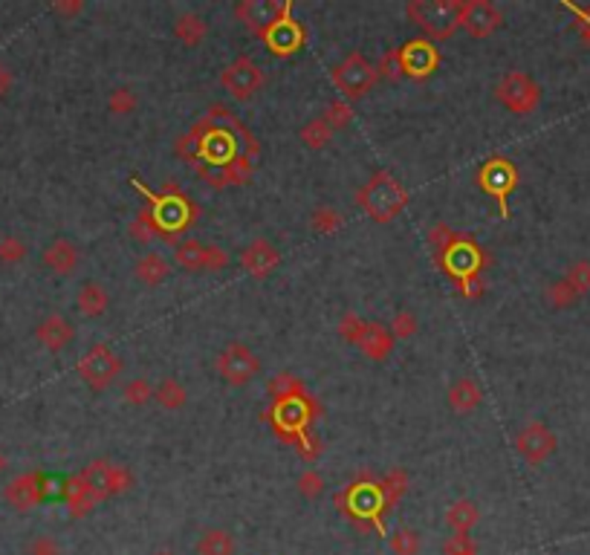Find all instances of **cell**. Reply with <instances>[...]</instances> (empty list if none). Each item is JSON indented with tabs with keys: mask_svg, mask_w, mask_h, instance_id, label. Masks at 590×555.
<instances>
[{
	"mask_svg": "<svg viewBox=\"0 0 590 555\" xmlns=\"http://www.w3.org/2000/svg\"><path fill=\"white\" fill-rule=\"evenodd\" d=\"M197 142V165L194 168H220L232 165L238 157H252L258 160L260 153V142L252 131H246L243 122L234 116L229 108L212 105L200 119L191 125L189 131Z\"/></svg>",
	"mask_w": 590,
	"mask_h": 555,
	"instance_id": "cell-1",
	"label": "cell"
},
{
	"mask_svg": "<svg viewBox=\"0 0 590 555\" xmlns=\"http://www.w3.org/2000/svg\"><path fill=\"white\" fill-rule=\"evenodd\" d=\"M316 414H319V403L313 399V394L275 399L267 411L275 434L284 443H298V451L304 455V460H316L321 455V443L310 437V425L316 420Z\"/></svg>",
	"mask_w": 590,
	"mask_h": 555,
	"instance_id": "cell-2",
	"label": "cell"
},
{
	"mask_svg": "<svg viewBox=\"0 0 590 555\" xmlns=\"http://www.w3.org/2000/svg\"><path fill=\"white\" fill-rule=\"evenodd\" d=\"M130 186H136V191L142 197L151 203V212L156 217V226H160V240L165 243H180V235L186 231L194 221H197V205L194 200H189L182 191L168 183L163 191H151L139 177H130Z\"/></svg>",
	"mask_w": 590,
	"mask_h": 555,
	"instance_id": "cell-3",
	"label": "cell"
},
{
	"mask_svg": "<svg viewBox=\"0 0 590 555\" xmlns=\"http://www.w3.org/2000/svg\"><path fill=\"white\" fill-rule=\"evenodd\" d=\"M336 509L345 512L350 521H357L359 526H374L379 535L388 538L383 515L385 509V498L383 489H379V481H374L371 474H362L357 483H350L345 492L336 495Z\"/></svg>",
	"mask_w": 590,
	"mask_h": 555,
	"instance_id": "cell-4",
	"label": "cell"
},
{
	"mask_svg": "<svg viewBox=\"0 0 590 555\" xmlns=\"http://www.w3.org/2000/svg\"><path fill=\"white\" fill-rule=\"evenodd\" d=\"M357 205L376 223H391L409 205V191L397 177L388 171H376L368 183L357 191Z\"/></svg>",
	"mask_w": 590,
	"mask_h": 555,
	"instance_id": "cell-5",
	"label": "cell"
},
{
	"mask_svg": "<svg viewBox=\"0 0 590 555\" xmlns=\"http://www.w3.org/2000/svg\"><path fill=\"white\" fill-rule=\"evenodd\" d=\"M461 6L463 0H409L405 15L426 32L428 41H445L461 27Z\"/></svg>",
	"mask_w": 590,
	"mask_h": 555,
	"instance_id": "cell-6",
	"label": "cell"
},
{
	"mask_svg": "<svg viewBox=\"0 0 590 555\" xmlns=\"http://www.w3.org/2000/svg\"><path fill=\"white\" fill-rule=\"evenodd\" d=\"M431 257H435V264L454 281V287H461V283H466L469 278L480 275L483 266L489 264V255L466 235H454V240L449 243V247L440 249L437 255H431Z\"/></svg>",
	"mask_w": 590,
	"mask_h": 555,
	"instance_id": "cell-7",
	"label": "cell"
},
{
	"mask_svg": "<svg viewBox=\"0 0 590 555\" xmlns=\"http://www.w3.org/2000/svg\"><path fill=\"white\" fill-rule=\"evenodd\" d=\"M478 186L480 191H487V195L498 203V212H501L504 221H509V195L518 188V168L509 162L501 153H495L487 162L478 168Z\"/></svg>",
	"mask_w": 590,
	"mask_h": 555,
	"instance_id": "cell-8",
	"label": "cell"
},
{
	"mask_svg": "<svg viewBox=\"0 0 590 555\" xmlns=\"http://www.w3.org/2000/svg\"><path fill=\"white\" fill-rule=\"evenodd\" d=\"M330 79L345 101H357L368 96L371 87L376 84V67L362 53H350L342 64H336Z\"/></svg>",
	"mask_w": 590,
	"mask_h": 555,
	"instance_id": "cell-9",
	"label": "cell"
},
{
	"mask_svg": "<svg viewBox=\"0 0 590 555\" xmlns=\"http://www.w3.org/2000/svg\"><path fill=\"white\" fill-rule=\"evenodd\" d=\"M498 101L515 116H527L539 108L542 101V87L535 84V79L524 70H509L501 82L495 87Z\"/></svg>",
	"mask_w": 590,
	"mask_h": 555,
	"instance_id": "cell-10",
	"label": "cell"
},
{
	"mask_svg": "<svg viewBox=\"0 0 590 555\" xmlns=\"http://www.w3.org/2000/svg\"><path fill=\"white\" fill-rule=\"evenodd\" d=\"M122 373V359L116 356L108 344H93L90 351L78 359V377L87 385L90 391H108Z\"/></svg>",
	"mask_w": 590,
	"mask_h": 555,
	"instance_id": "cell-11",
	"label": "cell"
},
{
	"mask_svg": "<svg viewBox=\"0 0 590 555\" xmlns=\"http://www.w3.org/2000/svg\"><path fill=\"white\" fill-rule=\"evenodd\" d=\"M260 41H264V47L269 49L272 56H278V58L293 56V53H298V49L307 44V30L293 18V4H290V0H281V15L275 18V23L264 32Z\"/></svg>",
	"mask_w": 590,
	"mask_h": 555,
	"instance_id": "cell-12",
	"label": "cell"
},
{
	"mask_svg": "<svg viewBox=\"0 0 590 555\" xmlns=\"http://www.w3.org/2000/svg\"><path fill=\"white\" fill-rule=\"evenodd\" d=\"M87 481L90 492L96 495V500H108L116 495H125L130 486H134V474L122 463H110V460H93L90 466L82 472Z\"/></svg>",
	"mask_w": 590,
	"mask_h": 555,
	"instance_id": "cell-13",
	"label": "cell"
},
{
	"mask_svg": "<svg viewBox=\"0 0 590 555\" xmlns=\"http://www.w3.org/2000/svg\"><path fill=\"white\" fill-rule=\"evenodd\" d=\"M215 368H217V373H220L223 382L234 385V388H241V385L252 382L258 373H260V359H258L252 351H249L246 344L229 342V344L217 353Z\"/></svg>",
	"mask_w": 590,
	"mask_h": 555,
	"instance_id": "cell-14",
	"label": "cell"
},
{
	"mask_svg": "<svg viewBox=\"0 0 590 555\" xmlns=\"http://www.w3.org/2000/svg\"><path fill=\"white\" fill-rule=\"evenodd\" d=\"M397 56H400V73L414 82L428 79L440 67V53L435 41H428V38H411V41H405L397 49Z\"/></svg>",
	"mask_w": 590,
	"mask_h": 555,
	"instance_id": "cell-15",
	"label": "cell"
},
{
	"mask_svg": "<svg viewBox=\"0 0 590 555\" xmlns=\"http://www.w3.org/2000/svg\"><path fill=\"white\" fill-rule=\"evenodd\" d=\"M220 84L232 99L246 101L264 87V73H260V67L249 56H238L220 73Z\"/></svg>",
	"mask_w": 590,
	"mask_h": 555,
	"instance_id": "cell-16",
	"label": "cell"
},
{
	"mask_svg": "<svg viewBox=\"0 0 590 555\" xmlns=\"http://www.w3.org/2000/svg\"><path fill=\"white\" fill-rule=\"evenodd\" d=\"M174 261H177L180 269H186V273H203V269H208V273H217V269L229 266V255H226V249H220V247H208V243L189 238V240L177 243Z\"/></svg>",
	"mask_w": 590,
	"mask_h": 555,
	"instance_id": "cell-17",
	"label": "cell"
},
{
	"mask_svg": "<svg viewBox=\"0 0 590 555\" xmlns=\"http://www.w3.org/2000/svg\"><path fill=\"white\" fill-rule=\"evenodd\" d=\"M47 474H38V472H26V474H18L12 477L4 489V500L9 503L12 509L18 512H30L35 509L38 503H41L47 495H49V486H47Z\"/></svg>",
	"mask_w": 590,
	"mask_h": 555,
	"instance_id": "cell-18",
	"label": "cell"
},
{
	"mask_svg": "<svg viewBox=\"0 0 590 555\" xmlns=\"http://www.w3.org/2000/svg\"><path fill=\"white\" fill-rule=\"evenodd\" d=\"M556 446H559L556 434L550 431L544 422H539V420L527 422V425H524V429L518 431V437H515L518 455L527 460V463H533V466H542V463L556 451Z\"/></svg>",
	"mask_w": 590,
	"mask_h": 555,
	"instance_id": "cell-19",
	"label": "cell"
},
{
	"mask_svg": "<svg viewBox=\"0 0 590 555\" xmlns=\"http://www.w3.org/2000/svg\"><path fill=\"white\" fill-rule=\"evenodd\" d=\"M461 27L471 38H489L504 23V12L492 0H463L461 6Z\"/></svg>",
	"mask_w": 590,
	"mask_h": 555,
	"instance_id": "cell-20",
	"label": "cell"
},
{
	"mask_svg": "<svg viewBox=\"0 0 590 555\" xmlns=\"http://www.w3.org/2000/svg\"><path fill=\"white\" fill-rule=\"evenodd\" d=\"M278 15H281L278 0H241V4L234 6V18L258 38H264V32L272 27Z\"/></svg>",
	"mask_w": 590,
	"mask_h": 555,
	"instance_id": "cell-21",
	"label": "cell"
},
{
	"mask_svg": "<svg viewBox=\"0 0 590 555\" xmlns=\"http://www.w3.org/2000/svg\"><path fill=\"white\" fill-rule=\"evenodd\" d=\"M241 266H243V273H249L255 281H264L281 266V252L275 249L269 240L258 238L241 252Z\"/></svg>",
	"mask_w": 590,
	"mask_h": 555,
	"instance_id": "cell-22",
	"label": "cell"
},
{
	"mask_svg": "<svg viewBox=\"0 0 590 555\" xmlns=\"http://www.w3.org/2000/svg\"><path fill=\"white\" fill-rule=\"evenodd\" d=\"M35 339L41 342L49 353H58V351H64V347H70V344H73V339H75V327H73L64 316L52 313V316L41 318V325L35 327Z\"/></svg>",
	"mask_w": 590,
	"mask_h": 555,
	"instance_id": "cell-23",
	"label": "cell"
},
{
	"mask_svg": "<svg viewBox=\"0 0 590 555\" xmlns=\"http://www.w3.org/2000/svg\"><path fill=\"white\" fill-rule=\"evenodd\" d=\"M357 347H359V353L365 359L383 361L393 351V335H391V330H385L383 325H379V321H365V330L357 339Z\"/></svg>",
	"mask_w": 590,
	"mask_h": 555,
	"instance_id": "cell-24",
	"label": "cell"
},
{
	"mask_svg": "<svg viewBox=\"0 0 590 555\" xmlns=\"http://www.w3.org/2000/svg\"><path fill=\"white\" fill-rule=\"evenodd\" d=\"M64 500H67L70 518H84V515H90L99 507V500H96L93 492H90V486L82 477V472L70 474L67 481H64Z\"/></svg>",
	"mask_w": 590,
	"mask_h": 555,
	"instance_id": "cell-25",
	"label": "cell"
},
{
	"mask_svg": "<svg viewBox=\"0 0 590 555\" xmlns=\"http://www.w3.org/2000/svg\"><path fill=\"white\" fill-rule=\"evenodd\" d=\"M78 261H82V252H78V247L70 240V238H56L49 243V247L44 249V264L47 269H52L56 275H70L75 273Z\"/></svg>",
	"mask_w": 590,
	"mask_h": 555,
	"instance_id": "cell-26",
	"label": "cell"
},
{
	"mask_svg": "<svg viewBox=\"0 0 590 555\" xmlns=\"http://www.w3.org/2000/svg\"><path fill=\"white\" fill-rule=\"evenodd\" d=\"M480 403H483V391L471 377L457 379L449 388V408L454 414H471Z\"/></svg>",
	"mask_w": 590,
	"mask_h": 555,
	"instance_id": "cell-27",
	"label": "cell"
},
{
	"mask_svg": "<svg viewBox=\"0 0 590 555\" xmlns=\"http://www.w3.org/2000/svg\"><path fill=\"white\" fill-rule=\"evenodd\" d=\"M134 275L139 278V283H145V287H160V283L172 275V264H168L160 252H145L136 261Z\"/></svg>",
	"mask_w": 590,
	"mask_h": 555,
	"instance_id": "cell-28",
	"label": "cell"
},
{
	"mask_svg": "<svg viewBox=\"0 0 590 555\" xmlns=\"http://www.w3.org/2000/svg\"><path fill=\"white\" fill-rule=\"evenodd\" d=\"M75 304H78V313H82V316H87V318H99V316L104 313V309H108L110 295H108V290L101 287V283L87 281V283H82V290H78Z\"/></svg>",
	"mask_w": 590,
	"mask_h": 555,
	"instance_id": "cell-29",
	"label": "cell"
},
{
	"mask_svg": "<svg viewBox=\"0 0 590 555\" xmlns=\"http://www.w3.org/2000/svg\"><path fill=\"white\" fill-rule=\"evenodd\" d=\"M206 35H208V23H206V18L197 15V12H182V15L174 21V38L186 47H197Z\"/></svg>",
	"mask_w": 590,
	"mask_h": 555,
	"instance_id": "cell-30",
	"label": "cell"
},
{
	"mask_svg": "<svg viewBox=\"0 0 590 555\" xmlns=\"http://www.w3.org/2000/svg\"><path fill=\"white\" fill-rule=\"evenodd\" d=\"M480 521V509L475 507V500H454L449 509H445V526L452 533H469L471 526Z\"/></svg>",
	"mask_w": 590,
	"mask_h": 555,
	"instance_id": "cell-31",
	"label": "cell"
},
{
	"mask_svg": "<svg viewBox=\"0 0 590 555\" xmlns=\"http://www.w3.org/2000/svg\"><path fill=\"white\" fill-rule=\"evenodd\" d=\"M197 555H234V538L226 529H206L194 547Z\"/></svg>",
	"mask_w": 590,
	"mask_h": 555,
	"instance_id": "cell-32",
	"label": "cell"
},
{
	"mask_svg": "<svg viewBox=\"0 0 590 555\" xmlns=\"http://www.w3.org/2000/svg\"><path fill=\"white\" fill-rule=\"evenodd\" d=\"M342 226H345V214L339 209H333V205H316L313 214H310V229L316 231V235L330 238Z\"/></svg>",
	"mask_w": 590,
	"mask_h": 555,
	"instance_id": "cell-33",
	"label": "cell"
},
{
	"mask_svg": "<svg viewBox=\"0 0 590 555\" xmlns=\"http://www.w3.org/2000/svg\"><path fill=\"white\" fill-rule=\"evenodd\" d=\"M154 399H156V403H160L165 411H180L182 405L189 403V391L182 388V385H180L174 377H165V379L154 388Z\"/></svg>",
	"mask_w": 590,
	"mask_h": 555,
	"instance_id": "cell-34",
	"label": "cell"
},
{
	"mask_svg": "<svg viewBox=\"0 0 590 555\" xmlns=\"http://www.w3.org/2000/svg\"><path fill=\"white\" fill-rule=\"evenodd\" d=\"M333 134H336V131L321 119V116H316V119H310V122L298 131L301 142H304V145H307L310 151H321V148H327V145H330Z\"/></svg>",
	"mask_w": 590,
	"mask_h": 555,
	"instance_id": "cell-35",
	"label": "cell"
},
{
	"mask_svg": "<svg viewBox=\"0 0 590 555\" xmlns=\"http://www.w3.org/2000/svg\"><path fill=\"white\" fill-rule=\"evenodd\" d=\"M128 235L134 238L136 243H151V240L160 238V226H156V217L151 212V205L139 209V214L128 223Z\"/></svg>",
	"mask_w": 590,
	"mask_h": 555,
	"instance_id": "cell-36",
	"label": "cell"
},
{
	"mask_svg": "<svg viewBox=\"0 0 590 555\" xmlns=\"http://www.w3.org/2000/svg\"><path fill=\"white\" fill-rule=\"evenodd\" d=\"M267 391H269V399L275 403V399H286V396H301V394H310L307 391V385L301 382L295 373H290V370H284V373H278L269 385H267Z\"/></svg>",
	"mask_w": 590,
	"mask_h": 555,
	"instance_id": "cell-37",
	"label": "cell"
},
{
	"mask_svg": "<svg viewBox=\"0 0 590 555\" xmlns=\"http://www.w3.org/2000/svg\"><path fill=\"white\" fill-rule=\"evenodd\" d=\"M379 489H383L385 509L391 512L400 503V498L405 495V489H409V474H405L402 469H391L383 481H379Z\"/></svg>",
	"mask_w": 590,
	"mask_h": 555,
	"instance_id": "cell-38",
	"label": "cell"
},
{
	"mask_svg": "<svg viewBox=\"0 0 590 555\" xmlns=\"http://www.w3.org/2000/svg\"><path fill=\"white\" fill-rule=\"evenodd\" d=\"M544 299H547V304L550 307H556V309H565V307H573L576 301L582 299L579 292H576L570 283L565 281V278H559V281H553L550 287L544 290Z\"/></svg>",
	"mask_w": 590,
	"mask_h": 555,
	"instance_id": "cell-39",
	"label": "cell"
},
{
	"mask_svg": "<svg viewBox=\"0 0 590 555\" xmlns=\"http://www.w3.org/2000/svg\"><path fill=\"white\" fill-rule=\"evenodd\" d=\"M321 119H324L327 125H330L333 131H345V127L353 122V108H350V101H345L342 96L333 99L330 105L324 108Z\"/></svg>",
	"mask_w": 590,
	"mask_h": 555,
	"instance_id": "cell-40",
	"label": "cell"
},
{
	"mask_svg": "<svg viewBox=\"0 0 590 555\" xmlns=\"http://www.w3.org/2000/svg\"><path fill=\"white\" fill-rule=\"evenodd\" d=\"M419 547H423V538H419L417 529L402 526L391 535V550L393 555H419Z\"/></svg>",
	"mask_w": 590,
	"mask_h": 555,
	"instance_id": "cell-41",
	"label": "cell"
},
{
	"mask_svg": "<svg viewBox=\"0 0 590 555\" xmlns=\"http://www.w3.org/2000/svg\"><path fill=\"white\" fill-rule=\"evenodd\" d=\"M122 396H125V403L134 405V408L148 405L151 399H154V385L148 379H142V377L139 379H130V382H125Z\"/></svg>",
	"mask_w": 590,
	"mask_h": 555,
	"instance_id": "cell-42",
	"label": "cell"
},
{
	"mask_svg": "<svg viewBox=\"0 0 590 555\" xmlns=\"http://www.w3.org/2000/svg\"><path fill=\"white\" fill-rule=\"evenodd\" d=\"M136 105H139V101H136V93H134V90H128V87L113 90L110 99H108V108H110V113H116V116H128V113H134Z\"/></svg>",
	"mask_w": 590,
	"mask_h": 555,
	"instance_id": "cell-43",
	"label": "cell"
},
{
	"mask_svg": "<svg viewBox=\"0 0 590 555\" xmlns=\"http://www.w3.org/2000/svg\"><path fill=\"white\" fill-rule=\"evenodd\" d=\"M26 257V243L18 235L0 238V264H21Z\"/></svg>",
	"mask_w": 590,
	"mask_h": 555,
	"instance_id": "cell-44",
	"label": "cell"
},
{
	"mask_svg": "<svg viewBox=\"0 0 590 555\" xmlns=\"http://www.w3.org/2000/svg\"><path fill=\"white\" fill-rule=\"evenodd\" d=\"M565 281L579 295H587L590 292V261H576L565 273Z\"/></svg>",
	"mask_w": 590,
	"mask_h": 555,
	"instance_id": "cell-45",
	"label": "cell"
},
{
	"mask_svg": "<svg viewBox=\"0 0 590 555\" xmlns=\"http://www.w3.org/2000/svg\"><path fill=\"white\" fill-rule=\"evenodd\" d=\"M417 330H419L417 316L409 313V309H400V313L393 316V321H391V335H393V339H411Z\"/></svg>",
	"mask_w": 590,
	"mask_h": 555,
	"instance_id": "cell-46",
	"label": "cell"
},
{
	"mask_svg": "<svg viewBox=\"0 0 590 555\" xmlns=\"http://www.w3.org/2000/svg\"><path fill=\"white\" fill-rule=\"evenodd\" d=\"M374 67H376V79H388V82L402 79L397 49H388V53H383V58H379V61L374 64Z\"/></svg>",
	"mask_w": 590,
	"mask_h": 555,
	"instance_id": "cell-47",
	"label": "cell"
},
{
	"mask_svg": "<svg viewBox=\"0 0 590 555\" xmlns=\"http://www.w3.org/2000/svg\"><path fill=\"white\" fill-rule=\"evenodd\" d=\"M295 486H298V492L304 495V498H319L324 492V477L316 469H307V472L298 474V483Z\"/></svg>",
	"mask_w": 590,
	"mask_h": 555,
	"instance_id": "cell-48",
	"label": "cell"
},
{
	"mask_svg": "<svg viewBox=\"0 0 590 555\" xmlns=\"http://www.w3.org/2000/svg\"><path fill=\"white\" fill-rule=\"evenodd\" d=\"M339 335L342 339H348L350 344H357V339L362 335V330H365V318L362 316H357V313H345L342 318H339Z\"/></svg>",
	"mask_w": 590,
	"mask_h": 555,
	"instance_id": "cell-49",
	"label": "cell"
},
{
	"mask_svg": "<svg viewBox=\"0 0 590 555\" xmlns=\"http://www.w3.org/2000/svg\"><path fill=\"white\" fill-rule=\"evenodd\" d=\"M463 552H478L469 533H452L443 541V555H463Z\"/></svg>",
	"mask_w": 590,
	"mask_h": 555,
	"instance_id": "cell-50",
	"label": "cell"
},
{
	"mask_svg": "<svg viewBox=\"0 0 590 555\" xmlns=\"http://www.w3.org/2000/svg\"><path fill=\"white\" fill-rule=\"evenodd\" d=\"M454 235H457V231L449 223H435V226L428 229V247H431V252L437 255L440 249H445L454 240Z\"/></svg>",
	"mask_w": 590,
	"mask_h": 555,
	"instance_id": "cell-51",
	"label": "cell"
},
{
	"mask_svg": "<svg viewBox=\"0 0 590 555\" xmlns=\"http://www.w3.org/2000/svg\"><path fill=\"white\" fill-rule=\"evenodd\" d=\"M174 153L180 160H186L191 168L197 165V142H194V136L191 134H182V136H177L174 139Z\"/></svg>",
	"mask_w": 590,
	"mask_h": 555,
	"instance_id": "cell-52",
	"label": "cell"
},
{
	"mask_svg": "<svg viewBox=\"0 0 590 555\" xmlns=\"http://www.w3.org/2000/svg\"><path fill=\"white\" fill-rule=\"evenodd\" d=\"M30 555H61V544L52 535H38L30 544Z\"/></svg>",
	"mask_w": 590,
	"mask_h": 555,
	"instance_id": "cell-53",
	"label": "cell"
},
{
	"mask_svg": "<svg viewBox=\"0 0 590 555\" xmlns=\"http://www.w3.org/2000/svg\"><path fill=\"white\" fill-rule=\"evenodd\" d=\"M565 6L573 12L576 23H579V35H582V41L590 47V6H576V4H565Z\"/></svg>",
	"mask_w": 590,
	"mask_h": 555,
	"instance_id": "cell-54",
	"label": "cell"
},
{
	"mask_svg": "<svg viewBox=\"0 0 590 555\" xmlns=\"http://www.w3.org/2000/svg\"><path fill=\"white\" fill-rule=\"evenodd\" d=\"M82 9H84L82 0H56V4H52V12H56V15H64V18H73Z\"/></svg>",
	"mask_w": 590,
	"mask_h": 555,
	"instance_id": "cell-55",
	"label": "cell"
},
{
	"mask_svg": "<svg viewBox=\"0 0 590 555\" xmlns=\"http://www.w3.org/2000/svg\"><path fill=\"white\" fill-rule=\"evenodd\" d=\"M9 82H12V79H9V70L4 67V64H0V96H4L6 90H9Z\"/></svg>",
	"mask_w": 590,
	"mask_h": 555,
	"instance_id": "cell-56",
	"label": "cell"
},
{
	"mask_svg": "<svg viewBox=\"0 0 590 555\" xmlns=\"http://www.w3.org/2000/svg\"><path fill=\"white\" fill-rule=\"evenodd\" d=\"M4 472H6V455L0 451V474H4Z\"/></svg>",
	"mask_w": 590,
	"mask_h": 555,
	"instance_id": "cell-57",
	"label": "cell"
},
{
	"mask_svg": "<svg viewBox=\"0 0 590 555\" xmlns=\"http://www.w3.org/2000/svg\"><path fill=\"white\" fill-rule=\"evenodd\" d=\"M156 555H172V552H156Z\"/></svg>",
	"mask_w": 590,
	"mask_h": 555,
	"instance_id": "cell-58",
	"label": "cell"
},
{
	"mask_svg": "<svg viewBox=\"0 0 590 555\" xmlns=\"http://www.w3.org/2000/svg\"><path fill=\"white\" fill-rule=\"evenodd\" d=\"M463 555H478V552H463Z\"/></svg>",
	"mask_w": 590,
	"mask_h": 555,
	"instance_id": "cell-59",
	"label": "cell"
}]
</instances>
